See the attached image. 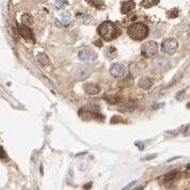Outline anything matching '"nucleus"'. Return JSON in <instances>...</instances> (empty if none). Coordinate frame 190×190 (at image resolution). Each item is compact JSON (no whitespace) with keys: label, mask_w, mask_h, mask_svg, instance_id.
Instances as JSON below:
<instances>
[{"label":"nucleus","mask_w":190,"mask_h":190,"mask_svg":"<svg viewBox=\"0 0 190 190\" xmlns=\"http://www.w3.org/2000/svg\"><path fill=\"white\" fill-rule=\"evenodd\" d=\"M98 31L99 35L102 37L105 41L109 42L115 39L117 37L120 35V29L114 22H104L98 26Z\"/></svg>","instance_id":"f257e3e1"},{"label":"nucleus","mask_w":190,"mask_h":190,"mask_svg":"<svg viewBox=\"0 0 190 190\" xmlns=\"http://www.w3.org/2000/svg\"><path fill=\"white\" fill-rule=\"evenodd\" d=\"M127 32L132 40L142 41L149 35V28L142 22H135L128 27Z\"/></svg>","instance_id":"f03ea898"},{"label":"nucleus","mask_w":190,"mask_h":190,"mask_svg":"<svg viewBox=\"0 0 190 190\" xmlns=\"http://www.w3.org/2000/svg\"><path fill=\"white\" fill-rule=\"evenodd\" d=\"M178 47V42L174 37H169L161 44V50L167 55H173Z\"/></svg>","instance_id":"7ed1b4c3"},{"label":"nucleus","mask_w":190,"mask_h":190,"mask_svg":"<svg viewBox=\"0 0 190 190\" xmlns=\"http://www.w3.org/2000/svg\"><path fill=\"white\" fill-rule=\"evenodd\" d=\"M157 51H158V44L155 41L146 42L145 44H143L142 47H141V54H142V56H144L145 58L153 57Z\"/></svg>","instance_id":"20e7f679"},{"label":"nucleus","mask_w":190,"mask_h":190,"mask_svg":"<svg viewBox=\"0 0 190 190\" xmlns=\"http://www.w3.org/2000/svg\"><path fill=\"white\" fill-rule=\"evenodd\" d=\"M78 58L80 59L82 62H93L94 60L97 59V54L90 48H84V49H81L79 51Z\"/></svg>","instance_id":"39448f33"},{"label":"nucleus","mask_w":190,"mask_h":190,"mask_svg":"<svg viewBox=\"0 0 190 190\" xmlns=\"http://www.w3.org/2000/svg\"><path fill=\"white\" fill-rule=\"evenodd\" d=\"M109 72L111 74V76L115 77V78H122V77H124L126 75L127 69L121 63H114V64L111 65Z\"/></svg>","instance_id":"423d86ee"},{"label":"nucleus","mask_w":190,"mask_h":190,"mask_svg":"<svg viewBox=\"0 0 190 190\" xmlns=\"http://www.w3.org/2000/svg\"><path fill=\"white\" fill-rule=\"evenodd\" d=\"M17 30H18V33L22 35V39H25L26 41L31 42V43H34V42H35L32 31H31L27 26H24L20 24V25L17 26Z\"/></svg>","instance_id":"0eeeda50"},{"label":"nucleus","mask_w":190,"mask_h":190,"mask_svg":"<svg viewBox=\"0 0 190 190\" xmlns=\"http://www.w3.org/2000/svg\"><path fill=\"white\" fill-rule=\"evenodd\" d=\"M71 22V14L67 13V12H63L58 16V19H57V24L58 25H61L63 27H66L69 26Z\"/></svg>","instance_id":"6e6552de"},{"label":"nucleus","mask_w":190,"mask_h":190,"mask_svg":"<svg viewBox=\"0 0 190 190\" xmlns=\"http://www.w3.org/2000/svg\"><path fill=\"white\" fill-rule=\"evenodd\" d=\"M138 86H139V88H141L142 90H150L152 88V86H153V82L151 80L150 78H147V77H142V78H140L139 81H138Z\"/></svg>","instance_id":"1a4fd4ad"},{"label":"nucleus","mask_w":190,"mask_h":190,"mask_svg":"<svg viewBox=\"0 0 190 190\" xmlns=\"http://www.w3.org/2000/svg\"><path fill=\"white\" fill-rule=\"evenodd\" d=\"M135 9V2L134 1H124L122 2V7H121V12L123 14H127L130 11Z\"/></svg>","instance_id":"9d476101"},{"label":"nucleus","mask_w":190,"mask_h":190,"mask_svg":"<svg viewBox=\"0 0 190 190\" xmlns=\"http://www.w3.org/2000/svg\"><path fill=\"white\" fill-rule=\"evenodd\" d=\"M83 89L84 91L87 92L88 94L90 95H95V94H98L99 93V88L96 86V84H93V83H87L83 86Z\"/></svg>","instance_id":"9b49d317"},{"label":"nucleus","mask_w":190,"mask_h":190,"mask_svg":"<svg viewBox=\"0 0 190 190\" xmlns=\"http://www.w3.org/2000/svg\"><path fill=\"white\" fill-rule=\"evenodd\" d=\"M76 18L78 22H80L81 24H90L92 20L91 16L88 14V13H84V12H79L77 13Z\"/></svg>","instance_id":"f8f14e48"},{"label":"nucleus","mask_w":190,"mask_h":190,"mask_svg":"<svg viewBox=\"0 0 190 190\" xmlns=\"http://www.w3.org/2000/svg\"><path fill=\"white\" fill-rule=\"evenodd\" d=\"M89 75H90L89 71L87 70V69H84V67L79 69L76 73L77 79H79V80H84V79H87V78L89 77Z\"/></svg>","instance_id":"ddd939ff"},{"label":"nucleus","mask_w":190,"mask_h":190,"mask_svg":"<svg viewBox=\"0 0 190 190\" xmlns=\"http://www.w3.org/2000/svg\"><path fill=\"white\" fill-rule=\"evenodd\" d=\"M20 20H22V25L28 27L29 25L32 24L33 17H32V15L29 14V13H24V14L22 15V17H20Z\"/></svg>","instance_id":"4468645a"},{"label":"nucleus","mask_w":190,"mask_h":190,"mask_svg":"<svg viewBox=\"0 0 190 190\" xmlns=\"http://www.w3.org/2000/svg\"><path fill=\"white\" fill-rule=\"evenodd\" d=\"M37 59L42 65H50V60L48 59V57L45 55V54H42V52H41V54H37Z\"/></svg>","instance_id":"2eb2a0df"},{"label":"nucleus","mask_w":190,"mask_h":190,"mask_svg":"<svg viewBox=\"0 0 190 190\" xmlns=\"http://www.w3.org/2000/svg\"><path fill=\"white\" fill-rule=\"evenodd\" d=\"M159 3V0H143L141 1V5L144 7H153L155 4H158Z\"/></svg>","instance_id":"dca6fc26"},{"label":"nucleus","mask_w":190,"mask_h":190,"mask_svg":"<svg viewBox=\"0 0 190 190\" xmlns=\"http://www.w3.org/2000/svg\"><path fill=\"white\" fill-rule=\"evenodd\" d=\"M176 173H177L176 171H171V172H169V173H167L165 175V180L166 182H169V180H171L172 178H174L176 175Z\"/></svg>","instance_id":"f3484780"},{"label":"nucleus","mask_w":190,"mask_h":190,"mask_svg":"<svg viewBox=\"0 0 190 190\" xmlns=\"http://www.w3.org/2000/svg\"><path fill=\"white\" fill-rule=\"evenodd\" d=\"M67 1H55V5H57L58 7H64L65 5H67Z\"/></svg>","instance_id":"a211bd4d"},{"label":"nucleus","mask_w":190,"mask_h":190,"mask_svg":"<svg viewBox=\"0 0 190 190\" xmlns=\"http://www.w3.org/2000/svg\"><path fill=\"white\" fill-rule=\"evenodd\" d=\"M180 130H183V134L185 132V135H189L190 134V125L185 126V127H182L180 128Z\"/></svg>","instance_id":"6ab92c4d"},{"label":"nucleus","mask_w":190,"mask_h":190,"mask_svg":"<svg viewBox=\"0 0 190 190\" xmlns=\"http://www.w3.org/2000/svg\"><path fill=\"white\" fill-rule=\"evenodd\" d=\"M136 183H137V180H134V182H132V183H129V184H128L127 186L125 187V188H123V189H122V190H128V189H129V188H130V187L134 186V185H135Z\"/></svg>","instance_id":"aec40b11"},{"label":"nucleus","mask_w":190,"mask_h":190,"mask_svg":"<svg viewBox=\"0 0 190 190\" xmlns=\"http://www.w3.org/2000/svg\"><path fill=\"white\" fill-rule=\"evenodd\" d=\"M0 153H1V158H2V159L7 158V155H5V153H4V150H3V147H2V146L0 147Z\"/></svg>","instance_id":"412c9836"},{"label":"nucleus","mask_w":190,"mask_h":190,"mask_svg":"<svg viewBox=\"0 0 190 190\" xmlns=\"http://www.w3.org/2000/svg\"><path fill=\"white\" fill-rule=\"evenodd\" d=\"M153 157H156V154H153V155H149V156H145L143 158L144 160H149V159H153Z\"/></svg>","instance_id":"4be33fe9"},{"label":"nucleus","mask_w":190,"mask_h":190,"mask_svg":"<svg viewBox=\"0 0 190 190\" xmlns=\"http://www.w3.org/2000/svg\"><path fill=\"white\" fill-rule=\"evenodd\" d=\"M185 173H186L187 175H189V176H190V165L187 166L186 170H185Z\"/></svg>","instance_id":"5701e85b"},{"label":"nucleus","mask_w":190,"mask_h":190,"mask_svg":"<svg viewBox=\"0 0 190 190\" xmlns=\"http://www.w3.org/2000/svg\"><path fill=\"white\" fill-rule=\"evenodd\" d=\"M136 144H137V146H138V147H139L140 150H143V149H144V145H143V143H139V142H137V143H136Z\"/></svg>","instance_id":"b1692460"}]
</instances>
